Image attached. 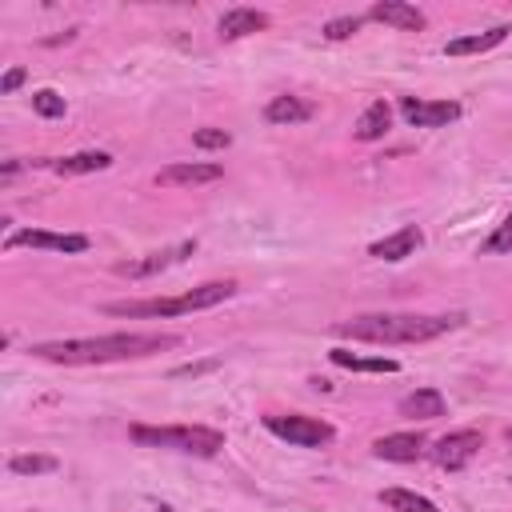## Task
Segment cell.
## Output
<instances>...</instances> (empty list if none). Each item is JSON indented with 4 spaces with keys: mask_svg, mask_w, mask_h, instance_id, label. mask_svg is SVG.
<instances>
[{
    "mask_svg": "<svg viewBox=\"0 0 512 512\" xmlns=\"http://www.w3.org/2000/svg\"><path fill=\"white\" fill-rule=\"evenodd\" d=\"M328 356H332V364H340L348 372H400V360H392V356H360L352 348H332Z\"/></svg>",
    "mask_w": 512,
    "mask_h": 512,
    "instance_id": "ffe728a7",
    "label": "cell"
},
{
    "mask_svg": "<svg viewBox=\"0 0 512 512\" xmlns=\"http://www.w3.org/2000/svg\"><path fill=\"white\" fill-rule=\"evenodd\" d=\"M508 248H512V212H508V216H504V224H500V228L480 244V252H484V256H496V252H508Z\"/></svg>",
    "mask_w": 512,
    "mask_h": 512,
    "instance_id": "cb8c5ba5",
    "label": "cell"
},
{
    "mask_svg": "<svg viewBox=\"0 0 512 512\" xmlns=\"http://www.w3.org/2000/svg\"><path fill=\"white\" fill-rule=\"evenodd\" d=\"M420 244H424V232H420L416 224H404L400 232L376 240V244L368 248V256H376V260H404V256H412Z\"/></svg>",
    "mask_w": 512,
    "mask_h": 512,
    "instance_id": "4fadbf2b",
    "label": "cell"
},
{
    "mask_svg": "<svg viewBox=\"0 0 512 512\" xmlns=\"http://www.w3.org/2000/svg\"><path fill=\"white\" fill-rule=\"evenodd\" d=\"M264 428L296 448H324L336 440V428L320 416H304V412H280V416H264Z\"/></svg>",
    "mask_w": 512,
    "mask_h": 512,
    "instance_id": "5b68a950",
    "label": "cell"
},
{
    "mask_svg": "<svg viewBox=\"0 0 512 512\" xmlns=\"http://www.w3.org/2000/svg\"><path fill=\"white\" fill-rule=\"evenodd\" d=\"M312 112L316 108L300 96H272L268 108H264V120L268 124H304V120H312Z\"/></svg>",
    "mask_w": 512,
    "mask_h": 512,
    "instance_id": "ac0fdd59",
    "label": "cell"
},
{
    "mask_svg": "<svg viewBox=\"0 0 512 512\" xmlns=\"http://www.w3.org/2000/svg\"><path fill=\"white\" fill-rule=\"evenodd\" d=\"M360 24H364V16H336V20L324 24V36L328 40H348L352 32H360Z\"/></svg>",
    "mask_w": 512,
    "mask_h": 512,
    "instance_id": "d4e9b609",
    "label": "cell"
},
{
    "mask_svg": "<svg viewBox=\"0 0 512 512\" xmlns=\"http://www.w3.org/2000/svg\"><path fill=\"white\" fill-rule=\"evenodd\" d=\"M400 116L412 124V128H444L460 116V104L456 100H416V96H404L400 100Z\"/></svg>",
    "mask_w": 512,
    "mask_h": 512,
    "instance_id": "30bf717a",
    "label": "cell"
},
{
    "mask_svg": "<svg viewBox=\"0 0 512 512\" xmlns=\"http://www.w3.org/2000/svg\"><path fill=\"white\" fill-rule=\"evenodd\" d=\"M428 448V436L424 432H388L372 444V456L376 460H392V464H412L420 460Z\"/></svg>",
    "mask_w": 512,
    "mask_h": 512,
    "instance_id": "8fae6325",
    "label": "cell"
},
{
    "mask_svg": "<svg viewBox=\"0 0 512 512\" xmlns=\"http://www.w3.org/2000/svg\"><path fill=\"white\" fill-rule=\"evenodd\" d=\"M192 252H196V240H180V244H172V248H160V252L136 256V260H124V264H116V272L128 276V280H148V276H156V272L180 264V260L192 256Z\"/></svg>",
    "mask_w": 512,
    "mask_h": 512,
    "instance_id": "ba28073f",
    "label": "cell"
},
{
    "mask_svg": "<svg viewBox=\"0 0 512 512\" xmlns=\"http://www.w3.org/2000/svg\"><path fill=\"white\" fill-rule=\"evenodd\" d=\"M480 444H484V436H480L476 428H456V432H448V436L436 440L432 460H436L444 472H460V468L480 452Z\"/></svg>",
    "mask_w": 512,
    "mask_h": 512,
    "instance_id": "52a82bcc",
    "label": "cell"
},
{
    "mask_svg": "<svg viewBox=\"0 0 512 512\" xmlns=\"http://www.w3.org/2000/svg\"><path fill=\"white\" fill-rule=\"evenodd\" d=\"M508 32H512L508 24H496V28H488V32L456 36V40H448V44H444V52H448V56H472V52H488V48L504 44V36H508Z\"/></svg>",
    "mask_w": 512,
    "mask_h": 512,
    "instance_id": "e0dca14e",
    "label": "cell"
},
{
    "mask_svg": "<svg viewBox=\"0 0 512 512\" xmlns=\"http://www.w3.org/2000/svg\"><path fill=\"white\" fill-rule=\"evenodd\" d=\"M24 76H28L24 68H8V72H4V80H0V96H12V92L24 84Z\"/></svg>",
    "mask_w": 512,
    "mask_h": 512,
    "instance_id": "4316f807",
    "label": "cell"
},
{
    "mask_svg": "<svg viewBox=\"0 0 512 512\" xmlns=\"http://www.w3.org/2000/svg\"><path fill=\"white\" fill-rule=\"evenodd\" d=\"M464 324V312H440V316H420V312H364L352 320H336L332 332L344 340H364V344H424L444 332H456Z\"/></svg>",
    "mask_w": 512,
    "mask_h": 512,
    "instance_id": "7a4b0ae2",
    "label": "cell"
},
{
    "mask_svg": "<svg viewBox=\"0 0 512 512\" xmlns=\"http://www.w3.org/2000/svg\"><path fill=\"white\" fill-rule=\"evenodd\" d=\"M192 144H196V148L216 152V148H228V144H232V136H228L224 128H196V132H192Z\"/></svg>",
    "mask_w": 512,
    "mask_h": 512,
    "instance_id": "484cf974",
    "label": "cell"
},
{
    "mask_svg": "<svg viewBox=\"0 0 512 512\" xmlns=\"http://www.w3.org/2000/svg\"><path fill=\"white\" fill-rule=\"evenodd\" d=\"M508 448H512V428H508Z\"/></svg>",
    "mask_w": 512,
    "mask_h": 512,
    "instance_id": "f1b7e54d",
    "label": "cell"
},
{
    "mask_svg": "<svg viewBox=\"0 0 512 512\" xmlns=\"http://www.w3.org/2000/svg\"><path fill=\"white\" fill-rule=\"evenodd\" d=\"M224 176L220 164H208V160H176L168 168L156 172V184L160 188H200V184H216Z\"/></svg>",
    "mask_w": 512,
    "mask_h": 512,
    "instance_id": "9c48e42d",
    "label": "cell"
},
{
    "mask_svg": "<svg viewBox=\"0 0 512 512\" xmlns=\"http://www.w3.org/2000/svg\"><path fill=\"white\" fill-rule=\"evenodd\" d=\"M368 16L380 20V24H392L400 32H420L424 28V12L416 4H404V0H376L368 8Z\"/></svg>",
    "mask_w": 512,
    "mask_h": 512,
    "instance_id": "7c38bea8",
    "label": "cell"
},
{
    "mask_svg": "<svg viewBox=\"0 0 512 512\" xmlns=\"http://www.w3.org/2000/svg\"><path fill=\"white\" fill-rule=\"evenodd\" d=\"M48 168L56 176H88V172H104L112 168V156L108 152H72V156H60V160H48Z\"/></svg>",
    "mask_w": 512,
    "mask_h": 512,
    "instance_id": "2e32d148",
    "label": "cell"
},
{
    "mask_svg": "<svg viewBox=\"0 0 512 512\" xmlns=\"http://www.w3.org/2000/svg\"><path fill=\"white\" fill-rule=\"evenodd\" d=\"M8 472H12V476H40V472H56V456H40V452H32V456H12V460H8Z\"/></svg>",
    "mask_w": 512,
    "mask_h": 512,
    "instance_id": "7402d4cb",
    "label": "cell"
},
{
    "mask_svg": "<svg viewBox=\"0 0 512 512\" xmlns=\"http://www.w3.org/2000/svg\"><path fill=\"white\" fill-rule=\"evenodd\" d=\"M236 296V280H208L196 284L180 296H152V300H112L104 304L108 316H128V320H152V316H184V312H200V308H216L224 300Z\"/></svg>",
    "mask_w": 512,
    "mask_h": 512,
    "instance_id": "3957f363",
    "label": "cell"
},
{
    "mask_svg": "<svg viewBox=\"0 0 512 512\" xmlns=\"http://www.w3.org/2000/svg\"><path fill=\"white\" fill-rule=\"evenodd\" d=\"M268 28V16L256 12V8H232L220 16V40H240V36H252V32H264Z\"/></svg>",
    "mask_w": 512,
    "mask_h": 512,
    "instance_id": "5bb4252c",
    "label": "cell"
},
{
    "mask_svg": "<svg viewBox=\"0 0 512 512\" xmlns=\"http://www.w3.org/2000/svg\"><path fill=\"white\" fill-rule=\"evenodd\" d=\"M136 444L144 448H172L184 456H220L224 448V432L204 428V424H168V428H152V424H132L128 432Z\"/></svg>",
    "mask_w": 512,
    "mask_h": 512,
    "instance_id": "277c9868",
    "label": "cell"
},
{
    "mask_svg": "<svg viewBox=\"0 0 512 512\" xmlns=\"http://www.w3.org/2000/svg\"><path fill=\"white\" fill-rule=\"evenodd\" d=\"M444 408L448 404H444L440 388H416L400 400V416H408V420H436V416H444Z\"/></svg>",
    "mask_w": 512,
    "mask_h": 512,
    "instance_id": "9a60e30c",
    "label": "cell"
},
{
    "mask_svg": "<svg viewBox=\"0 0 512 512\" xmlns=\"http://www.w3.org/2000/svg\"><path fill=\"white\" fill-rule=\"evenodd\" d=\"M388 124H392V108H388V100H372L364 112H360V120H356V128H352V136L356 140H380L384 132H388Z\"/></svg>",
    "mask_w": 512,
    "mask_h": 512,
    "instance_id": "d6986e66",
    "label": "cell"
},
{
    "mask_svg": "<svg viewBox=\"0 0 512 512\" xmlns=\"http://www.w3.org/2000/svg\"><path fill=\"white\" fill-rule=\"evenodd\" d=\"M4 248H44V252H88L84 232H44V228H20L4 240Z\"/></svg>",
    "mask_w": 512,
    "mask_h": 512,
    "instance_id": "8992f818",
    "label": "cell"
},
{
    "mask_svg": "<svg viewBox=\"0 0 512 512\" xmlns=\"http://www.w3.org/2000/svg\"><path fill=\"white\" fill-rule=\"evenodd\" d=\"M32 108H36L44 120H56V116H64V96L52 92V88H40V92H32Z\"/></svg>",
    "mask_w": 512,
    "mask_h": 512,
    "instance_id": "603a6c76",
    "label": "cell"
},
{
    "mask_svg": "<svg viewBox=\"0 0 512 512\" xmlns=\"http://www.w3.org/2000/svg\"><path fill=\"white\" fill-rule=\"evenodd\" d=\"M208 368H216V360H204V364H184V368H176L172 376H200V372H208Z\"/></svg>",
    "mask_w": 512,
    "mask_h": 512,
    "instance_id": "83f0119b",
    "label": "cell"
},
{
    "mask_svg": "<svg viewBox=\"0 0 512 512\" xmlns=\"http://www.w3.org/2000/svg\"><path fill=\"white\" fill-rule=\"evenodd\" d=\"M176 344L180 336L172 332H108V336H80V340H44V344H32V356L48 364H116V360H140Z\"/></svg>",
    "mask_w": 512,
    "mask_h": 512,
    "instance_id": "6da1fadb",
    "label": "cell"
},
{
    "mask_svg": "<svg viewBox=\"0 0 512 512\" xmlns=\"http://www.w3.org/2000/svg\"><path fill=\"white\" fill-rule=\"evenodd\" d=\"M380 504L392 508V512H440L428 496L408 492V488H384V492H380Z\"/></svg>",
    "mask_w": 512,
    "mask_h": 512,
    "instance_id": "44dd1931",
    "label": "cell"
}]
</instances>
